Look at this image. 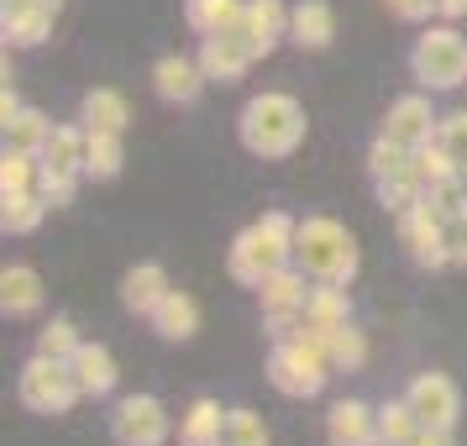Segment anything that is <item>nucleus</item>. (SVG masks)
I'll use <instances>...</instances> for the list:
<instances>
[{
    "mask_svg": "<svg viewBox=\"0 0 467 446\" xmlns=\"http://www.w3.org/2000/svg\"><path fill=\"white\" fill-rule=\"evenodd\" d=\"M169 295V274L158 268V263H137L127 278H121V305H127L131 316H152L158 305Z\"/></svg>",
    "mask_w": 467,
    "mask_h": 446,
    "instance_id": "f3484780",
    "label": "nucleus"
},
{
    "mask_svg": "<svg viewBox=\"0 0 467 446\" xmlns=\"http://www.w3.org/2000/svg\"><path fill=\"white\" fill-rule=\"evenodd\" d=\"M368 173H373V184L379 179H400V173H415V148H404V142H394V137H383L368 148Z\"/></svg>",
    "mask_w": 467,
    "mask_h": 446,
    "instance_id": "c85d7f7f",
    "label": "nucleus"
},
{
    "mask_svg": "<svg viewBox=\"0 0 467 446\" xmlns=\"http://www.w3.org/2000/svg\"><path fill=\"white\" fill-rule=\"evenodd\" d=\"M410 446H457V436H451L446 425H420V430H415V441H410Z\"/></svg>",
    "mask_w": 467,
    "mask_h": 446,
    "instance_id": "a19ab883",
    "label": "nucleus"
},
{
    "mask_svg": "<svg viewBox=\"0 0 467 446\" xmlns=\"http://www.w3.org/2000/svg\"><path fill=\"white\" fill-rule=\"evenodd\" d=\"M400 242L410 247V257L420 268H446L451 263V247H446V215L436 211V200L425 194L415 211L400 215Z\"/></svg>",
    "mask_w": 467,
    "mask_h": 446,
    "instance_id": "6e6552de",
    "label": "nucleus"
},
{
    "mask_svg": "<svg viewBox=\"0 0 467 446\" xmlns=\"http://www.w3.org/2000/svg\"><path fill=\"white\" fill-rule=\"evenodd\" d=\"M331 37H337V11L326 0H299L289 11V43L295 47L320 53V47H331Z\"/></svg>",
    "mask_w": 467,
    "mask_h": 446,
    "instance_id": "2eb2a0df",
    "label": "nucleus"
},
{
    "mask_svg": "<svg viewBox=\"0 0 467 446\" xmlns=\"http://www.w3.org/2000/svg\"><path fill=\"white\" fill-rule=\"evenodd\" d=\"M457 179H462V190H467V158H462V169H457Z\"/></svg>",
    "mask_w": 467,
    "mask_h": 446,
    "instance_id": "c03bdc74",
    "label": "nucleus"
},
{
    "mask_svg": "<svg viewBox=\"0 0 467 446\" xmlns=\"http://www.w3.org/2000/svg\"><path fill=\"white\" fill-rule=\"evenodd\" d=\"M268 379H274L278 394H289V399H316L326 379H331V358H326V347L316 341V331L305 326L299 337H284L274 347V358H268Z\"/></svg>",
    "mask_w": 467,
    "mask_h": 446,
    "instance_id": "20e7f679",
    "label": "nucleus"
},
{
    "mask_svg": "<svg viewBox=\"0 0 467 446\" xmlns=\"http://www.w3.org/2000/svg\"><path fill=\"white\" fill-rule=\"evenodd\" d=\"M383 5H389L394 22H425V16L436 11V0H383Z\"/></svg>",
    "mask_w": 467,
    "mask_h": 446,
    "instance_id": "ea45409f",
    "label": "nucleus"
},
{
    "mask_svg": "<svg viewBox=\"0 0 467 446\" xmlns=\"http://www.w3.org/2000/svg\"><path fill=\"white\" fill-rule=\"evenodd\" d=\"M295 263L316 278L352 284V278H358V242L347 236L341 221L310 215V221H299V232H295Z\"/></svg>",
    "mask_w": 467,
    "mask_h": 446,
    "instance_id": "7ed1b4c3",
    "label": "nucleus"
},
{
    "mask_svg": "<svg viewBox=\"0 0 467 446\" xmlns=\"http://www.w3.org/2000/svg\"><path fill=\"white\" fill-rule=\"evenodd\" d=\"M184 446H226V441H184Z\"/></svg>",
    "mask_w": 467,
    "mask_h": 446,
    "instance_id": "a18cd8bd",
    "label": "nucleus"
},
{
    "mask_svg": "<svg viewBox=\"0 0 467 446\" xmlns=\"http://www.w3.org/2000/svg\"><path fill=\"white\" fill-rule=\"evenodd\" d=\"M436 127H441V116L431 110L425 95H404V100H394L389 116H383V137H394V142H404V148L436 142Z\"/></svg>",
    "mask_w": 467,
    "mask_h": 446,
    "instance_id": "9b49d317",
    "label": "nucleus"
},
{
    "mask_svg": "<svg viewBox=\"0 0 467 446\" xmlns=\"http://www.w3.org/2000/svg\"><path fill=\"white\" fill-rule=\"evenodd\" d=\"M110 441L116 446H163L169 441V410L152 394H127L110 410Z\"/></svg>",
    "mask_w": 467,
    "mask_h": 446,
    "instance_id": "0eeeda50",
    "label": "nucleus"
},
{
    "mask_svg": "<svg viewBox=\"0 0 467 446\" xmlns=\"http://www.w3.org/2000/svg\"><path fill=\"white\" fill-rule=\"evenodd\" d=\"M410 74L425 89H457L467 85V43L457 26H431L415 53H410Z\"/></svg>",
    "mask_w": 467,
    "mask_h": 446,
    "instance_id": "423d86ee",
    "label": "nucleus"
},
{
    "mask_svg": "<svg viewBox=\"0 0 467 446\" xmlns=\"http://www.w3.org/2000/svg\"><path fill=\"white\" fill-rule=\"evenodd\" d=\"M37 190H43V200L58 211V205H68L74 200V190H79V179L74 173H53V169H43L37 173Z\"/></svg>",
    "mask_w": 467,
    "mask_h": 446,
    "instance_id": "4c0bfd02",
    "label": "nucleus"
},
{
    "mask_svg": "<svg viewBox=\"0 0 467 446\" xmlns=\"http://www.w3.org/2000/svg\"><path fill=\"white\" fill-rule=\"evenodd\" d=\"M221 430H226V410L215 399H194L184 425H179V436L184 441H221Z\"/></svg>",
    "mask_w": 467,
    "mask_h": 446,
    "instance_id": "2f4dec72",
    "label": "nucleus"
},
{
    "mask_svg": "<svg viewBox=\"0 0 467 446\" xmlns=\"http://www.w3.org/2000/svg\"><path fill=\"white\" fill-rule=\"evenodd\" d=\"M326 436H331V446H383L379 410H368L362 399L331 404V415H326Z\"/></svg>",
    "mask_w": 467,
    "mask_h": 446,
    "instance_id": "ddd939ff",
    "label": "nucleus"
},
{
    "mask_svg": "<svg viewBox=\"0 0 467 446\" xmlns=\"http://www.w3.org/2000/svg\"><path fill=\"white\" fill-rule=\"evenodd\" d=\"M152 89H158L169 106H194L200 89H205V68H200V58H179V53H169V58L152 64Z\"/></svg>",
    "mask_w": 467,
    "mask_h": 446,
    "instance_id": "4468645a",
    "label": "nucleus"
},
{
    "mask_svg": "<svg viewBox=\"0 0 467 446\" xmlns=\"http://www.w3.org/2000/svg\"><path fill=\"white\" fill-rule=\"evenodd\" d=\"M257 64V53L247 47V37L242 32H215V37H205L200 43V68H205V79H221V85H236L247 68Z\"/></svg>",
    "mask_w": 467,
    "mask_h": 446,
    "instance_id": "9d476101",
    "label": "nucleus"
},
{
    "mask_svg": "<svg viewBox=\"0 0 467 446\" xmlns=\"http://www.w3.org/2000/svg\"><path fill=\"white\" fill-rule=\"evenodd\" d=\"M0 310L11 320H26L43 310V278L32 274V268H5L0 274Z\"/></svg>",
    "mask_w": 467,
    "mask_h": 446,
    "instance_id": "6ab92c4d",
    "label": "nucleus"
},
{
    "mask_svg": "<svg viewBox=\"0 0 467 446\" xmlns=\"http://www.w3.org/2000/svg\"><path fill=\"white\" fill-rule=\"evenodd\" d=\"M16 394H22V404L32 415H64V410H74V399H79L85 389H79V379H74L68 362L32 352L26 368H22V379H16Z\"/></svg>",
    "mask_w": 467,
    "mask_h": 446,
    "instance_id": "39448f33",
    "label": "nucleus"
},
{
    "mask_svg": "<svg viewBox=\"0 0 467 446\" xmlns=\"http://www.w3.org/2000/svg\"><path fill=\"white\" fill-rule=\"evenodd\" d=\"M305 316L316 331H331V326H347L352 320V299H347V284H331V278H320V289H310L305 299Z\"/></svg>",
    "mask_w": 467,
    "mask_h": 446,
    "instance_id": "4be33fe9",
    "label": "nucleus"
},
{
    "mask_svg": "<svg viewBox=\"0 0 467 446\" xmlns=\"http://www.w3.org/2000/svg\"><path fill=\"white\" fill-rule=\"evenodd\" d=\"M148 320H152V331H158L163 341H190L194 331H200V305H194L184 289H169L163 305H158Z\"/></svg>",
    "mask_w": 467,
    "mask_h": 446,
    "instance_id": "a211bd4d",
    "label": "nucleus"
},
{
    "mask_svg": "<svg viewBox=\"0 0 467 446\" xmlns=\"http://www.w3.org/2000/svg\"><path fill=\"white\" fill-rule=\"evenodd\" d=\"M295 232H299V221H289L284 211H268L257 226H247V232L232 242V257H226L232 278L247 284V289H257L274 268L295 263Z\"/></svg>",
    "mask_w": 467,
    "mask_h": 446,
    "instance_id": "f03ea898",
    "label": "nucleus"
},
{
    "mask_svg": "<svg viewBox=\"0 0 467 446\" xmlns=\"http://www.w3.org/2000/svg\"><path fill=\"white\" fill-rule=\"evenodd\" d=\"M436 11H441L446 22H457V16H467V0H436Z\"/></svg>",
    "mask_w": 467,
    "mask_h": 446,
    "instance_id": "79ce46f5",
    "label": "nucleus"
},
{
    "mask_svg": "<svg viewBox=\"0 0 467 446\" xmlns=\"http://www.w3.org/2000/svg\"><path fill=\"white\" fill-rule=\"evenodd\" d=\"M226 446H268V425L257 410H226V430H221Z\"/></svg>",
    "mask_w": 467,
    "mask_h": 446,
    "instance_id": "f704fd0d",
    "label": "nucleus"
},
{
    "mask_svg": "<svg viewBox=\"0 0 467 446\" xmlns=\"http://www.w3.org/2000/svg\"><path fill=\"white\" fill-rule=\"evenodd\" d=\"M0 226L11 236H26V232H37L43 226V215H47V200L43 190H22V194H0Z\"/></svg>",
    "mask_w": 467,
    "mask_h": 446,
    "instance_id": "a878e982",
    "label": "nucleus"
},
{
    "mask_svg": "<svg viewBox=\"0 0 467 446\" xmlns=\"http://www.w3.org/2000/svg\"><path fill=\"white\" fill-rule=\"evenodd\" d=\"M236 131H242V148L253 158H295L299 142H305V110H299L295 95L268 89V95L247 100Z\"/></svg>",
    "mask_w": 467,
    "mask_h": 446,
    "instance_id": "f257e3e1",
    "label": "nucleus"
},
{
    "mask_svg": "<svg viewBox=\"0 0 467 446\" xmlns=\"http://www.w3.org/2000/svg\"><path fill=\"white\" fill-rule=\"evenodd\" d=\"M446 247H451V263H457V268H467V211L446 221Z\"/></svg>",
    "mask_w": 467,
    "mask_h": 446,
    "instance_id": "58836bf2",
    "label": "nucleus"
},
{
    "mask_svg": "<svg viewBox=\"0 0 467 446\" xmlns=\"http://www.w3.org/2000/svg\"><path fill=\"white\" fill-rule=\"evenodd\" d=\"M127 163V148H121V131H89V158L85 173L89 179H116Z\"/></svg>",
    "mask_w": 467,
    "mask_h": 446,
    "instance_id": "c756f323",
    "label": "nucleus"
},
{
    "mask_svg": "<svg viewBox=\"0 0 467 446\" xmlns=\"http://www.w3.org/2000/svg\"><path fill=\"white\" fill-rule=\"evenodd\" d=\"M257 295H263V316H299L305 310V299H310V289H305V268H295V263H284V268H274V274L257 284Z\"/></svg>",
    "mask_w": 467,
    "mask_h": 446,
    "instance_id": "dca6fc26",
    "label": "nucleus"
},
{
    "mask_svg": "<svg viewBox=\"0 0 467 446\" xmlns=\"http://www.w3.org/2000/svg\"><path fill=\"white\" fill-rule=\"evenodd\" d=\"M415 430H420V415L410 410V399H389L379 410V436L383 446H410L415 441Z\"/></svg>",
    "mask_w": 467,
    "mask_h": 446,
    "instance_id": "7c9ffc66",
    "label": "nucleus"
},
{
    "mask_svg": "<svg viewBox=\"0 0 467 446\" xmlns=\"http://www.w3.org/2000/svg\"><path fill=\"white\" fill-rule=\"evenodd\" d=\"M79 121L89 131H127V121H131L127 95L121 89H89L85 106H79Z\"/></svg>",
    "mask_w": 467,
    "mask_h": 446,
    "instance_id": "b1692460",
    "label": "nucleus"
},
{
    "mask_svg": "<svg viewBox=\"0 0 467 446\" xmlns=\"http://www.w3.org/2000/svg\"><path fill=\"white\" fill-rule=\"evenodd\" d=\"M184 22L200 37H215V32H232L242 22V5L236 0H184Z\"/></svg>",
    "mask_w": 467,
    "mask_h": 446,
    "instance_id": "bb28decb",
    "label": "nucleus"
},
{
    "mask_svg": "<svg viewBox=\"0 0 467 446\" xmlns=\"http://www.w3.org/2000/svg\"><path fill=\"white\" fill-rule=\"evenodd\" d=\"M79 347H85V341H79V326H74L68 316L47 320L43 331H37V352H43V358H58V362H68L74 352H79Z\"/></svg>",
    "mask_w": 467,
    "mask_h": 446,
    "instance_id": "473e14b6",
    "label": "nucleus"
},
{
    "mask_svg": "<svg viewBox=\"0 0 467 446\" xmlns=\"http://www.w3.org/2000/svg\"><path fill=\"white\" fill-rule=\"evenodd\" d=\"M68 368H74L79 389H85V394H95V399L116 389V358H110L100 341H85V347H79V352L68 358Z\"/></svg>",
    "mask_w": 467,
    "mask_h": 446,
    "instance_id": "412c9836",
    "label": "nucleus"
},
{
    "mask_svg": "<svg viewBox=\"0 0 467 446\" xmlns=\"http://www.w3.org/2000/svg\"><path fill=\"white\" fill-rule=\"evenodd\" d=\"M316 331V326H310ZM316 341L326 347V358H331V368H347V373H358L362 362H368V341H362V331L347 320V326H331V331H316Z\"/></svg>",
    "mask_w": 467,
    "mask_h": 446,
    "instance_id": "393cba45",
    "label": "nucleus"
},
{
    "mask_svg": "<svg viewBox=\"0 0 467 446\" xmlns=\"http://www.w3.org/2000/svg\"><path fill=\"white\" fill-rule=\"evenodd\" d=\"M16 110H22V100H16V95H11V85H5V95H0V121H11V116H16Z\"/></svg>",
    "mask_w": 467,
    "mask_h": 446,
    "instance_id": "37998d69",
    "label": "nucleus"
},
{
    "mask_svg": "<svg viewBox=\"0 0 467 446\" xmlns=\"http://www.w3.org/2000/svg\"><path fill=\"white\" fill-rule=\"evenodd\" d=\"M0 127H5V148L11 152H32V158H43L47 137H53V121H47L43 110H32V106H22L11 121H0Z\"/></svg>",
    "mask_w": 467,
    "mask_h": 446,
    "instance_id": "5701e85b",
    "label": "nucleus"
},
{
    "mask_svg": "<svg viewBox=\"0 0 467 446\" xmlns=\"http://www.w3.org/2000/svg\"><path fill=\"white\" fill-rule=\"evenodd\" d=\"M37 158L32 152H11L5 148V158H0V194H22V190H37Z\"/></svg>",
    "mask_w": 467,
    "mask_h": 446,
    "instance_id": "72a5a7b5",
    "label": "nucleus"
},
{
    "mask_svg": "<svg viewBox=\"0 0 467 446\" xmlns=\"http://www.w3.org/2000/svg\"><path fill=\"white\" fill-rule=\"evenodd\" d=\"M236 32L247 37V47H253L257 58H268L278 47V37H289V5L284 0H247Z\"/></svg>",
    "mask_w": 467,
    "mask_h": 446,
    "instance_id": "f8f14e48",
    "label": "nucleus"
},
{
    "mask_svg": "<svg viewBox=\"0 0 467 446\" xmlns=\"http://www.w3.org/2000/svg\"><path fill=\"white\" fill-rule=\"evenodd\" d=\"M457 158L441 148V142H425V148H415V179H420V190H446V184H457Z\"/></svg>",
    "mask_w": 467,
    "mask_h": 446,
    "instance_id": "cd10ccee",
    "label": "nucleus"
},
{
    "mask_svg": "<svg viewBox=\"0 0 467 446\" xmlns=\"http://www.w3.org/2000/svg\"><path fill=\"white\" fill-rule=\"evenodd\" d=\"M410 410L420 415V425H457V415H462V394H457V383L446 379V373H420V379L410 383Z\"/></svg>",
    "mask_w": 467,
    "mask_h": 446,
    "instance_id": "1a4fd4ad",
    "label": "nucleus"
},
{
    "mask_svg": "<svg viewBox=\"0 0 467 446\" xmlns=\"http://www.w3.org/2000/svg\"><path fill=\"white\" fill-rule=\"evenodd\" d=\"M436 142H441L457 163L467 158V110H451V116H441V127H436Z\"/></svg>",
    "mask_w": 467,
    "mask_h": 446,
    "instance_id": "e433bc0d",
    "label": "nucleus"
},
{
    "mask_svg": "<svg viewBox=\"0 0 467 446\" xmlns=\"http://www.w3.org/2000/svg\"><path fill=\"white\" fill-rule=\"evenodd\" d=\"M85 158H89V127H53L43 148V169L53 173H85Z\"/></svg>",
    "mask_w": 467,
    "mask_h": 446,
    "instance_id": "aec40b11",
    "label": "nucleus"
},
{
    "mask_svg": "<svg viewBox=\"0 0 467 446\" xmlns=\"http://www.w3.org/2000/svg\"><path fill=\"white\" fill-rule=\"evenodd\" d=\"M420 200H425V190H420V179H415V173H400V179H379V205H383V211L404 215V211H415Z\"/></svg>",
    "mask_w": 467,
    "mask_h": 446,
    "instance_id": "c9c22d12",
    "label": "nucleus"
}]
</instances>
